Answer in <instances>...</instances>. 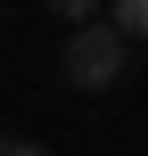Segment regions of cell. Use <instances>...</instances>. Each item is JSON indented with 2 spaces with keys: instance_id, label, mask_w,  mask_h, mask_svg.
Returning <instances> with one entry per match:
<instances>
[{
  "instance_id": "cell-1",
  "label": "cell",
  "mask_w": 148,
  "mask_h": 156,
  "mask_svg": "<svg viewBox=\"0 0 148 156\" xmlns=\"http://www.w3.org/2000/svg\"><path fill=\"white\" fill-rule=\"evenodd\" d=\"M124 66H132V41L115 25H74L66 33V82L74 90H115Z\"/></svg>"
},
{
  "instance_id": "cell-2",
  "label": "cell",
  "mask_w": 148,
  "mask_h": 156,
  "mask_svg": "<svg viewBox=\"0 0 148 156\" xmlns=\"http://www.w3.org/2000/svg\"><path fill=\"white\" fill-rule=\"evenodd\" d=\"M99 25H115L124 41H148V0H107V16Z\"/></svg>"
},
{
  "instance_id": "cell-3",
  "label": "cell",
  "mask_w": 148,
  "mask_h": 156,
  "mask_svg": "<svg viewBox=\"0 0 148 156\" xmlns=\"http://www.w3.org/2000/svg\"><path fill=\"white\" fill-rule=\"evenodd\" d=\"M49 8H58L66 25H99V8H107V0H49Z\"/></svg>"
},
{
  "instance_id": "cell-4",
  "label": "cell",
  "mask_w": 148,
  "mask_h": 156,
  "mask_svg": "<svg viewBox=\"0 0 148 156\" xmlns=\"http://www.w3.org/2000/svg\"><path fill=\"white\" fill-rule=\"evenodd\" d=\"M0 156H49V148H33V140H0Z\"/></svg>"
}]
</instances>
